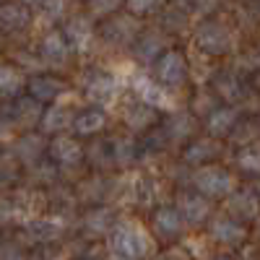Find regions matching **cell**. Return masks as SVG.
Segmentation results:
<instances>
[{
	"mask_svg": "<svg viewBox=\"0 0 260 260\" xmlns=\"http://www.w3.org/2000/svg\"><path fill=\"white\" fill-rule=\"evenodd\" d=\"M154 78L164 86V89H177L187 78V60L180 50H167L156 65H154Z\"/></svg>",
	"mask_w": 260,
	"mask_h": 260,
	"instance_id": "cell-3",
	"label": "cell"
},
{
	"mask_svg": "<svg viewBox=\"0 0 260 260\" xmlns=\"http://www.w3.org/2000/svg\"><path fill=\"white\" fill-rule=\"evenodd\" d=\"M39 50H42L45 62L62 65L65 60H68V55H71V42H68V37H65L62 31H47L45 39H42V45H39Z\"/></svg>",
	"mask_w": 260,
	"mask_h": 260,
	"instance_id": "cell-9",
	"label": "cell"
},
{
	"mask_svg": "<svg viewBox=\"0 0 260 260\" xmlns=\"http://www.w3.org/2000/svg\"><path fill=\"white\" fill-rule=\"evenodd\" d=\"M151 250V237L138 221H120L110 232V252L117 260H143Z\"/></svg>",
	"mask_w": 260,
	"mask_h": 260,
	"instance_id": "cell-1",
	"label": "cell"
},
{
	"mask_svg": "<svg viewBox=\"0 0 260 260\" xmlns=\"http://www.w3.org/2000/svg\"><path fill=\"white\" fill-rule=\"evenodd\" d=\"M65 37H68L71 42V47L76 50H86L89 47V42L94 37V29H91V18H86V16H73L68 24H65Z\"/></svg>",
	"mask_w": 260,
	"mask_h": 260,
	"instance_id": "cell-14",
	"label": "cell"
},
{
	"mask_svg": "<svg viewBox=\"0 0 260 260\" xmlns=\"http://www.w3.org/2000/svg\"><path fill=\"white\" fill-rule=\"evenodd\" d=\"M216 154H219V143L211 141V138H198V141H192V143L187 146V151H185V161L203 167L206 161L216 159Z\"/></svg>",
	"mask_w": 260,
	"mask_h": 260,
	"instance_id": "cell-19",
	"label": "cell"
},
{
	"mask_svg": "<svg viewBox=\"0 0 260 260\" xmlns=\"http://www.w3.org/2000/svg\"><path fill=\"white\" fill-rule=\"evenodd\" d=\"M154 226L164 234V237H177L185 226V219L182 213L175 208V206H161L156 213H154Z\"/></svg>",
	"mask_w": 260,
	"mask_h": 260,
	"instance_id": "cell-16",
	"label": "cell"
},
{
	"mask_svg": "<svg viewBox=\"0 0 260 260\" xmlns=\"http://www.w3.org/2000/svg\"><path fill=\"white\" fill-rule=\"evenodd\" d=\"M26 232L34 237V240L47 242V240H52V237L60 234V224H57V221H50V219H39V221L26 224Z\"/></svg>",
	"mask_w": 260,
	"mask_h": 260,
	"instance_id": "cell-26",
	"label": "cell"
},
{
	"mask_svg": "<svg viewBox=\"0 0 260 260\" xmlns=\"http://www.w3.org/2000/svg\"><path fill=\"white\" fill-rule=\"evenodd\" d=\"M104 125H107V117H104V112L99 110V107H89V110L78 112L76 120H73V130L78 136H94Z\"/></svg>",
	"mask_w": 260,
	"mask_h": 260,
	"instance_id": "cell-18",
	"label": "cell"
},
{
	"mask_svg": "<svg viewBox=\"0 0 260 260\" xmlns=\"http://www.w3.org/2000/svg\"><path fill=\"white\" fill-rule=\"evenodd\" d=\"M211 237L221 245H237L245 240V229L234 219H213L211 221Z\"/></svg>",
	"mask_w": 260,
	"mask_h": 260,
	"instance_id": "cell-15",
	"label": "cell"
},
{
	"mask_svg": "<svg viewBox=\"0 0 260 260\" xmlns=\"http://www.w3.org/2000/svg\"><path fill=\"white\" fill-rule=\"evenodd\" d=\"M120 3H125V0H89V11L94 18H104L112 16V11H117Z\"/></svg>",
	"mask_w": 260,
	"mask_h": 260,
	"instance_id": "cell-31",
	"label": "cell"
},
{
	"mask_svg": "<svg viewBox=\"0 0 260 260\" xmlns=\"http://www.w3.org/2000/svg\"><path fill=\"white\" fill-rule=\"evenodd\" d=\"M167 130H169V136L175 138V141H182L190 136V130H192V117L180 112V115H172V120L167 122Z\"/></svg>",
	"mask_w": 260,
	"mask_h": 260,
	"instance_id": "cell-27",
	"label": "cell"
},
{
	"mask_svg": "<svg viewBox=\"0 0 260 260\" xmlns=\"http://www.w3.org/2000/svg\"><path fill=\"white\" fill-rule=\"evenodd\" d=\"M130 83H133L136 99H141L148 107H154V110H172V107H175V102L169 99V91L164 89L156 78H148L143 73H136Z\"/></svg>",
	"mask_w": 260,
	"mask_h": 260,
	"instance_id": "cell-5",
	"label": "cell"
},
{
	"mask_svg": "<svg viewBox=\"0 0 260 260\" xmlns=\"http://www.w3.org/2000/svg\"><path fill=\"white\" fill-rule=\"evenodd\" d=\"M237 164H240L245 172H252V175H260V148H242L240 156H237Z\"/></svg>",
	"mask_w": 260,
	"mask_h": 260,
	"instance_id": "cell-29",
	"label": "cell"
},
{
	"mask_svg": "<svg viewBox=\"0 0 260 260\" xmlns=\"http://www.w3.org/2000/svg\"><path fill=\"white\" fill-rule=\"evenodd\" d=\"M112 211L110 208H96L86 216V229L91 234H104V232H112Z\"/></svg>",
	"mask_w": 260,
	"mask_h": 260,
	"instance_id": "cell-24",
	"label": "cell"
},
{
	"mask_svg": "<svg viewBox=\"0 0 260 260\" xmlns=\"http://www.w3.org/2000/svg\"><path fill=\"white\" fill-rule=\"evenodd\" d=\"M29 86L24 71L16 65H0V96H18Z\"/></svg>",
	"mask_w": 260,
	"mask_h": 260,
	"instance_id": "cell-17",
	"label": "cell"
},
{
	"mask_svg": "<svg viewBox=\"0 0 260 260\" xmlns=\"http://www.w3.org/2000/svg\"><path fill=\"white\" fill-rule=\"evenodd\" d=\"M177 211L182 213L185 224L198 226L203 224L208 216H211V206L206 201V195H195V192H182L177 198Z\"/></svg>",
	"mask_w": 260,
	"mask_h": 260,
	"instance_id": "cell-7",
	"label": "cell"
},
{
	"mask_svg": "<svg viewBox=\"0 0 260 260\" xmlns=\"http://www.w3.org/2000/svg\"><path fill=\"white\" fill-rule=\"evenodd\" d=\"M133 156H136L133 143L125 141V138H117L115 146H112V159H115L117 164H127V161H133Z\"/></svg>",
	"mask_w": 260,
	"mask_h": 260,
	"instance_id": "cell-30",
	"label": "cell"
},
{
	"mask_svg": "<svg viewBox=\"0 0 260 260\" xmlns=\"http://www.w3.org/2000/svg\"><path fill=\"white\" fill-rule=\"evenodd\" d=\"M195 45L208 55H224L232 50V31L221 21H206L195 31Z\"/></svg>",
	"mask_w": 260,
	"mask_h": 260,
	"instance_id": "cell-4",
	"label": "cell"
},
{
	"mask_svg": "<svg viewBox=\"0 0 260 260\" xmlns=\"http://www.w3.org/2000/svg\"><path fill=\"white\" fill-rule=\"evenodd\" d=\"M213 260H226V257H213Z\"/></svg>",
	"mask_w": 260,
	"mask_h": 260,
	"instance_id": "cell-35",
	"label": "cell"
},
{
	"mask_svg": "<svg viewBox=\"0 0 260 260\" xmlns=\"http://www.w3.org/2000/svg\"><path fill=\"white\" fill-rule=\"evenodd\" d=\"M120 94V81L112 73H94L86 81V99H89L94 107H107L112 104Z\"/></svg>",
	"mask_w": 260,
	"mask_h": 260,
	"instance_id": "cell-6",
	"label": "cell"
},
{
	"mask_svg": "<svg viewBox=\"0 0 260 260\" xmlns=\"http://www.w3.org/2000/svg\"><path fill=\"white\" fill-rule=\"evenodd\" d=\"M26 89L37 102H57V96L65 91V83L55 76H34L29 78Z\"/></svg>",
	"mask_w": 260,
	"mask_h": 260,
	"instance_id": "cell-12",
	"label": "cell"
},
{
	"mask_svg": "<svg viewBox=\"0 0 260 260\" xmlns=\"http://www.w3.org/2000/svg\"><path fill=\"white\" fill-rule=\"evenodd\" d=\"M192 185L201 195H206V198H224V195H229L234 190V177L224 167L203 164L192 175Z\"/></svg>",
	"mask_w": 260,
	"mask_h": 260,
	"instance_id": "cell-2",
	"label": "cell"
},
{
	"mask_svg": "<svg viewBox=\"0 0 260 260\" xmlns=\"http://www.w3.org/2000/svg\"><path fill=\"white\" fill-rule=\"evenodd\" d=\"M45 148H50V146L42 141L39 136H26V138L18 141L16 154H18V159L24 161V164H37V159L45 154Z\"/></svg>",
	"mask_w": 260,
	"mask_h": 260,
	"instance_id": "cell-21",
	"label": "cell"
},
{
	"mask_svg": "<svg viewBox=\"0 0 260 260\" xmlns=\"http://www.w3.org/2000/svg\"><path fill=\"white\" fill-rule=\"evenodd\" d=\"M31 24V11L24 3H6L0 6V29L3 31H21Z\"/></svg>",
	"mask_w": 260,
	"mask_h": 260,
	"instance_id": "cell-11",
	"label": "cell"
},
{
	"mask_svg": "<svg viewBox=\"0 0 260 260\" xmlns=\"http://www.w3.org/2000/svg\"><path fill=\"white\" fill-rule=\"evenodd\" d=\"M156 34H146V37H141V42L136 45V55H138V60L141 62H154V60H159L167 50H164V45H161V39H154Z\"/></svg>",
	"mask_w": 260,
	"mask_h": 260,
	"instance_id": "cell-23",
	"label": "cell"
},
{
	"mask_svg": "<svg viewBox=\"0 0 260 260\" xmlns=\"http://www.w3.org/2000/svg\"><path fill=\"white\" fill-rule=\"evenodd\" d=\"M24 6H31L37 11H42L47 18H57L62 11H65V0H18Z\"/></svg>",
	"mask_w": 260,
	"mask_h": 260,
	"instance_id": "cell-28",
	"label": "cell"
},
{
	"mask_svg": "<svg viewBox=\"0 0 260 260\" xmlns=\"http://www.w3.org/2000/svg\"><path fill=\"white\" fill-rule=\"evenodd\" d=\"M47 154L52 156L55 164H62V167H68V164H78L83 159V146L71 138V136H57L50 148H47Z\"/></svg>",
	"mask_w": 260,
	"mask_h": 260,
	"instance_id": "cell-8",
	"label": "cell"
},
{
	"mask_svg": "<svg viewBox=\"0 0 260 260\" xmlns=\"http://www.w3.org/2000/svg\"><path fill=\"white\" fill-rule=\"evenodd\" d=\"M13 115H16V120H18V122L31 125V122L42 120L45 110H42V102H37L34 96H31V99H29V96H21V99L16 102V110H13Z\"/></svg>",
	"mask_w": 260,
	"mask_h": 260,
	"instance_id": "cell-22",
	"label": "cell"
},
{
	"mask_svg": "<svg viewBox=\"0 0 260 260\" xmlns=\"http://www.w3.org/2000/svg\"><path fill=\"white\" fill-rule=\"evenodd\" d=\"M0 260H26V255L18 245H3L0 247Z\"/></svg>",
	"mask_w": 260,
	"mask_h": 260,
	"instance_id": "cell-33",
	"label": "cell"
},
{
	"mask_svg": "<svg viewBox=\"0 0 260 260\" xmlns=\"http://www.w3.org/2000/svg\"><path fill=\"white\" fill-rule=\"evenodd\" d=\"M73 120H76V115H71V110L65 104H60V102H52L47 110H45V115H42V130L45 133H62L65 127H71L73 125Z\"/></svg>",
	"mask_w": 260,
	"mask_h": 260,
	"instance_id": "cell-13",
	"label": "cell"
},
{
	"mask_svg": "<svg viewBox=\"0 0 260 260\" xmlns=\"http://www.w3.org/2000/svg\"><path fill=\"white\" fill-rule=\"evenodd\" d=\"M159 260H185V257H182V252H167V255H161Z\"/></svg>",
	"mask_w": 260,
	"mask_h": 260,
	"instance_id": "cell-34",
	"label": "cell"
},
{
	"mask_svg": "<svg viewBox=\"0 0 260 260\" xmlns=\"http://www.w3.org/2000/svg\"><path fill=\"white\" fill-rule=\"evenodd\" d=\"M161 3H164V0H125L127 11H133L136 16H146L151 11H156Z\"/></svg>",
	"mask_w": 260,
	"mask_h": 260,
	"instance_id": "cell-32",
	"label": "cell"
},
{
	"mask_svg": "<svg viewBox=\"0 0 260 260\" xmlns=\"http://www.w3.org/2000/svg\"><path fill=\"white\" fill-rule=\"evenodd\" d=\"M154 120H156V110L143 104L141 99H136V104H130L125 110V122L133 130H146L148 125H154Z\"/></svg>",
	"mask_w": 260,
	"mask_h": 260,
	"instance_id": "cell-20",
	"label": "cell"
},
{
	"mask_svg": "<svg viewBox=\"0 0 260 260\" xmlns=\"http://www.w3.org/2000/svg\"><path fill=\"white\" fill-rule=\"evenodd\" d=\"M232 213H237L240 219H252V216L257 213V198L252 192H240L232 198Z\"/></svg>",
	"mask_w": 260,
	"mask_h": 260,
	"instance_id": "cell-25",
	"label": "cell"
},
{
	"mask_svg": "<svg viewBox=\"0 0 260 260\" xmlns=\"http://www.w3.org/2000/svg\"><path fill=\"white\" fill-rule=\"evenodd\" d=\"M237 117H240V115H237L234 107H213L211 115H208L206 127H208V133L213 138H226L232 130L240 125V120H237Z\"/></svg>",
	"mask_w": 260,
	"mask_h": 260,
	"instance_id": "cell-10",
	"label": "cell"
}]
</instances>
